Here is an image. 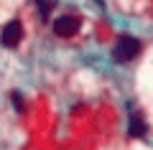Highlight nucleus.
I'll return each instance as SVG.
<instances>
[{"mask_svg": "<svg viewBox=\"0 0 153 150\" xmlns=\"http://www.w3.org/2000/svg\"><path fill=\"white\" fill-rule=\"evenodd\" d=\"M138 51H140V41H135V38H130V36H120L117 43H115V48H112V59L120 61V64H125V61L135 59Z\"/></svg>", "mask_w": 153, "mask_h": 150, "instance_id": "f257e3e1", "label": "nucleus"}, {"mask_svg": "<svg viewBox=\"0 0 153 150\" xmlns=\"http://www.w3.org/2000/svg\"><path fill=\"white\" fill-rule=\"evenodd\" d=\"M21 38H23V26L21 23L18 21L5 23V28H3V33H0V43L8 46V48H16L18 43H21Z\"/></svg>", "mask_w": 153, "mask_h": 150, "instance_id": "f03ea898", "label": "nucleus"}, {"mask_svg": "<svg viewBox=\"0 0 153 150\" xmlns=\"http://www.w3.org/2000/svg\"><path fill=\"white\" fill-rule=\"evenodd\" d=\"M76 31H79V18L74 16H61L54 21V33L59 36H74Z\"/></svg>", "mask_w": 153, "mask_h": 150, "instance_id": "7ed1b4c3", "label": "nucleus"}, {"mask_svg": "<svg viewBox=\"0 0 153 150\" xmlns=\"http://www.w3.org/2000/svg\"><path fill=\"white\" fill-rule=\"evenodd\" d=\"M128 135L130 137H143L146 135V122H143V117L140 115H130V125H128Z\"/></svg>", "mask_w": 153, "mask_h": 150, "instance_id": "20e7f679", "label": "nucleus"}, {"mask_svg": "<svg viewBox=\"0 0 153 150\" xmlns=\"http://www.w3.org/2000/svg\"><path fill=\"white\" fill-rule=\"evenodd\" d=\"M36 3H38V8H41V18H49V10H51L54 3H51V0H36Z\"/></svg>", "mask_w": 153, "mask_h": 150, "instance_id": "39448f33", "label": "nucleus"}, {"mask_svg": "<svg viewBox=\"0 0 153 150\" xmlns=\"http://www.w3.org/2000/svg\"><path fill=\"white\" fill-rule=\"evenodd\" d=\"M13 104H16V109H23V102H21V94H13Z\"/></svg>", "mask_w": 153, "mask_h": 150, "instance_id": "423d86ee", "label": "nucleus"}]
</instances>
